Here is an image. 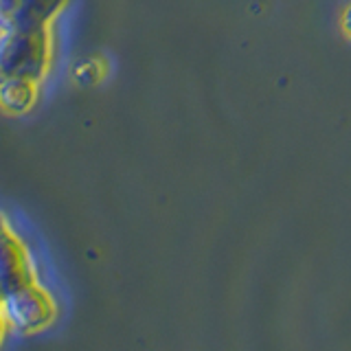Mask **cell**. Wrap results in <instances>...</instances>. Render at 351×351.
Returning a JSON list of instances; mask_svg holds the SVG:
<instances>
[{
	"instance_id": "1",
	"label": "cell",
	"mask_w": 351,
	"mask_h": 351,
	"mask_svg": "<svg viewBox=\"0 0 351 351\" xmlns=\"http://www.w3.org/2000/svg\"><path fill=\"white\" fill-rule=\"evenodd\" d=\"M49 31H3L0 73L38 82L49 66Z\"/></svg>"
},
{
	"instance_id": "2",
	"label": "cell",
	"mask_w": 351,
	"mask_h": 351,
	"mask_svg": "<svg viewBox=\"0 0 351 351\" xmlns=\"http://www.w3.org/2000/svg\"><path fill=\"white\" fill-rule=\"evenodd\" d=\"M55 318V303L38 281L3 294V323L20 334H36Z\"/></svg>"
},
{
	"instance_id": "3",
	"label": "cell",
	"mask_w": 351,
	"mask_h": 351,
	"mask_svg": "<svg viewBox=\"0 0 351 351\" xmlns=\"http://www.w3.org/2000/svg\"><path fill=\"white\" fill-rule=\"evenodd\" d=\"M66 0H3V31H49Z\"/></svg>"
},
{
	"instance_id": "4",
	"label": "cell",
	"mask_w": 351,
	"mask_h": 351,
	"mask_svg": "<svg viewBox=\"0 0 351 351\" xmlns=\"http://www.w3.org/2000/svg\"><path fill=\"white\" fill-rule=\"evenodd\" d=\"M0 281H3V294L18 290L22 285L36 283V268L25 244L11 233L9 226L3 228V261H0Z\"/></svg>"
},
{
	"instance_id": "5",
	"label": "cell",
	"mask_w": 351,
	"mask_h": 351,
	"mask_svg": "<svg viewBox=\"0 0 351 351\" xmlns=\"http://www.w3.org/2000/svg\"><path fill=\"white\" fill-rule=\"evenodd\" d=\"M0 97L9 112H25L36 101V82L20 80V77H3Z\"/></svg>"
},
{
	"instance_id": "6",
	"label": "cell",
	"mask_w": 351,
	"mask_h": 351,
	"mask_svg": "<svg viewBox=\"0 0 351 351\" xmlns=\"http://www.w3.org/2000/svg\"><path fill=\"white\" fill-rule=\"evenodd\" d=\"M343 27H345V33L351 38V7L345 11V18H343Z\"/></svg>"
}]
</instances>
